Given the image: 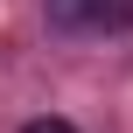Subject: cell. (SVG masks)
<instances>
[{
    "label": "cell",
    "instance_id": "2",
    "mask_svg": "<svg viewBox=\"0 0 133 133\" xmlns=\"http://www.w3.org/2000/svg\"><path fill=\"white\" fill-rule=\"evenodd\" d=\"M21 133H77V126H70V119H28Z\"/></svg>",
    "mask_w": 133,
    "mask_h": 133
},
{
    "label": "cell",
    "instance_id": "1",
    "mask_svg": "<svg viewBox=\"0 0 133 133\" xmlns=\"http://www.w3.org/2000/svg\"><path fill=\"white\" fill-rule=\"evenodd\" d=\"M112 14H119V0H49V28H70V35L105 28Z\"/></svg>",
    "mask_w": 133,
    "mask_h": 133
}]
</instances>
